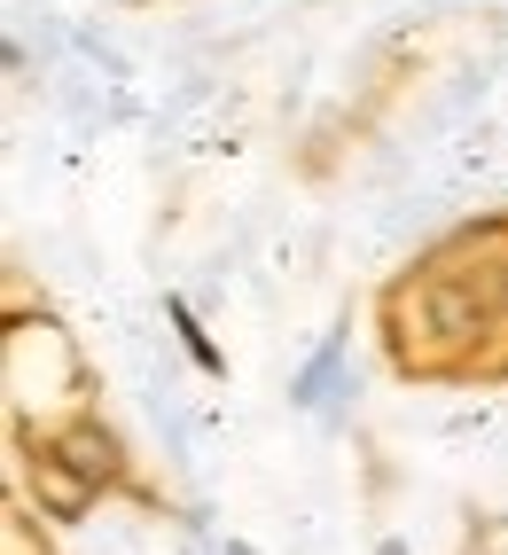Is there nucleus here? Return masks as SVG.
I'll return each instance as SVG.
<instances>
[{"instance_id":"nucleus-1","label":"nucleus","mask_w":508,"mask_h":555,"mask_svg":"<svg viewBox=\"0 0 508 555\" xmlns=\"http://www.w3.org/2000/svg\"><path fill=\"white\" fill-rule=\"evenodd\" d=\"M391 306L430 321L415 345H399V360H407V367H446V360H454V352H469V337L485 328V306H478V289H461V282H446V274L399 282V289H391Z\"/></svg>"},{"instance_id":"nucleus-2","label":"nucleus","mask_w":508,"mask_h":555,"mask_svg":"<svg viewBox=\"0 0 508 555\" xmlns=\"http://www.w3.org/2000/svg\"><path fill=\"white\" fill-rule=\"evenodd\" d=\"M48 447H55V454H63L70 469H79V477H87L94 493H110V486H126V447H118V438L102 430L94 415H79V423H63V430L48 438Z\"/></svg>"},{"instance_id":"nucleus-3","label":"nucleus","mask_w":508,"mask_h":555,"mask_svg":"<svg viewBox=\"0 0 508 555\" xmlns=\"http://www.w3.org/2000/svg\"><path fill=\"white\" fill-rule=\"evenodd\" d=\"M24 469H31V493H40V508L55 516V525H79V516L94 508V486H87V477L70 469L55 447H40V454L24 462Z\"/></svg>"},{"instance_id":"nucleus-4","label":"nucleus","mask_w":508,"mask_h":555,"mask_svg":"<svg viewBox=\"0 0 508 555\" xmlns=\"http://www.w3.org/2000/svg\"><path fill=\"white\" fill-rule=\"evenodd\" d=\"M165 313H172V328H180V345H188V360L204 367V376H227V360H220V345H211V337H204V321L188 313V298H172Z\"/></svg>"},{"instance_id":"nucleus-5","label":"nucleus","mask_w":508,"mask_h":555,"mask_svg":"<svg viewBox=\"0 0 508 555\" xmlns=\"http://www.w3.org/2000/svg\"><path fill=\"white\" fill-rule=\"evenodd\" d=\"M337 360H344V337H329L313 360H305V376H298V406H321L329 399V376H337Z\"/></svg>"},{"instance_id":"nucleus-6","label":"nucleus","mask_w":508,"mask_h":555,"mask_svg":"<svg viewBox=\"0 0 508 555\" xmlns=\"http://www.w3.org/2000/svg\"><path fill=\"white\" fill-rule=\"evenodd\" d=\"M383 555H407V540H383Z\"/></svg>"}]
</instances>
